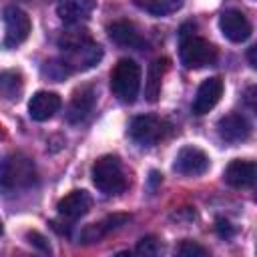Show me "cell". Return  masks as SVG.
<instances>
[{
	"label": "cell",
	"mask_w": 257,
	"mask_h": 257,
	"mask_svg": "<svg viewBox=\"0 0 257 257\" xmlns=\"http://www.w3.org/2000/svg\"><path fill=\"white\" fill-rule=\"evenodd\" d=\"M217 133L223 141L227 143H241V141H247L249 135H251V124L249 120L239 114V112H229L225 116L219 118L217 122Z\"/></svg>",
	"instance_id": "obj_10"
},
{
	"label": "cell",
	"mask_w": 257,
	"mask_h": 257,
	"mask_svg": "<svg viewBox=\"0 0 257 257\" xmlns=\"http://www.w3.org/2000/svg\"><path fill=\"white\" fill-rule=\"evenodd\" d=\"M217 60V48L195 34H187L181 38V62L187 68H203Z\"/></svg>",
	"instance_id": "obj_4"
},
{
	"label": "cell",
	"mask_w": 257,
	"mask_h": 257,
	"mask_svg": "<svg viewBox=\"0 0 257 257\" xmlns=\"http://www.w3.org/2000/svg\"><path fill=\"white\" fill-rule=\"evenodd\" d=\"M223 94V80L219 76H211L201 82L197 96L193 100V112L195 114H207L221 98Z\"/></svg>",
	"instance_id": "obj_12"
},
{
	"label": "cell",
	"mask_w": 257,
	"mask_h": 257,
	"mask_svg": "<svg viewBox=\"0 0 257 257\" xmlns=\"http://www.w3.org/2000/svg\"><path fill=\"white\" fill-rule=\"evenodd\" d=\"M141 88V66L133 58H120L110 72V90L122 102H135Z\"/></svg>",
	"instance_id": "obj_2"
},
{
	"label": "cell",
	"mask_w": 257,
	"mask_h": 257,
	"mask_svg": "<svg viewBox=\"0 0 257 257\" xmlns=\"http://www.w3.org/2000/svg\"><path fill=\"white\" fill-rule=\"evenodd\" d=\"M62 100L56 92H48V90H38L32 94L30 102H28V112L34 120L42 122L48 120L50 116H54V112L60 108Z\"/></svg>",
	"instance_id": "obj_14"
},
{
	"label": "cell",
	"mask_w": 257,
	"mask_h": 257,
	"mask_svg": "<svg viewBox=\"0 0 257 257\" xmlns=\"http://www.w3.org/2000/svg\"><path fill=\"white\" fill-rule=\"evenodd\" d=\"M26 239H28V243L32 245V247H36V249H40L42 253H50V245H48V241L40 235V233H36V231H30L28 235H26Z\"/></svg>",
	"instance_id": "obj_26"
},
{
	"label": "cell",
	"mask_w": 257,
	"mask_h": 257,
	"mask_svg": "<svg viewBox=\"0 0 257 257\" xmlns=\"http://www.w3.org/2000/svg\"><path fill=\"white\" fill-rule=\"evenodd\" d=\"M249 62H251V66H253V68L257 66V62H255V46H251V48H249Z\"/></svg>",
	"instance_id": "obj_28"
},
{
	"label": "cell",
	"mask_w": 257,
	"mask_h": 257,
	"mask_svg": "<svg viewBox=\"0 0 257 257\" xmlns=\"http://www.w3.org/2000/svg\"><path fill=\"white\" fill-rule=\"evenodd\" d=\"M173 169L179 175H185V177H199V175L207 173V169H209V157L199 147L187 145V147H183L177 153Z\"/></svg>",
	"instance_id": "obj_6"
},
{
	"label": "cell",
	"mask_w": 257,
	"mask_h": 257,
	"mask_svg": "<svg viewBox=\"0 0 257 257\" xmlns=\"http://www.w3.org/2000/svg\"><path fill=\"white\" fill-rule=\"evenodd\" d=\"M90 40L92 38H90V34H88L86 28H80L78 24H70V28H66V30L60 32L56 44H58V48L62 52H70V50H76V48L88 44Z\"/></svg>",
	"instance_id": "obj_19"
},
{
	"label": "cell",
	"mask_w": 257,
	"mask_h": 257,
	"mask_svg": "<svg viewBox=\"0 0 257 257\" xmlns=\"http://www.w3.org/2000/svg\"><path fill=\"white\" fill-rule=\"evenodd\" d=\"M128 133H131V139L141 147H153L163 137V122L153 114H141L133 118Z\"/></svg>",
	"instance_id": "obj_7"
},
{
	"label": "cell",
	"mask_w": 257,
	"mask_h": 257,
	"mask_svg": "<svg viewBox=\"0 0 257 257\" xmlns=\"http://www.w3.org/2000/svg\"><path fill=\"white\" fill-rule=\"evenodd\" d=\"M0 235H2V221H0Z\"/></svg>",
	"instance_id": "obj_29"
},
{
	"label": "cell",
	"mask_w": 257,
	"mask_h": 257,
	"mask_svg": "<svg viewBox=\"0 0 257 257\" xmlns=\"http://www.w3.org/2000/svg\"><path fill=\"white\" fill-rule=\"evenodd\" d=\"M219 28L231 42H245L251 36V22L239 10H227L219 18Z\"/></svg>",
	"instance_id": "obj_9"
},
{
	"label": "cell",
	"mask_w": 257,
	"mask_h": 257,
	"mask_svg": "<svg viewBox=\"0 0 257 257\" xmlns=\"http://www.w3.org/2000/svg\"><path fill=\"white\" fill-rule=\"evenodd\" d=\"M42 72H44L48 78H52V80H60V78H64L66 74H70V70L66 68V64H64L62 60H50V62H46L44 68H42Z\"/></svg>",
	"instance_id": "obj_22"
},
{
	"label": "cell",
	"mask_w": 257,
	"mask_h": 257,
	"mask_svg": "<svg viewBox=\"0 0 257 257\" xmlns=\"http://www.w3.org/2000/svg\"><path fill=\"white\" fill-rule=\"evenodd\" d=\"M92 205V197L86 193V191H70L68 195H64L60 201H58V215L66 221H74V219H80L82 215L88 213Z\"/></svg>",
	"instance_id": "obj_13"
},
{
	"label": "cell",
	"mask_w": 257,
	"mask_h": 257,
	"mask_svg": "<svg viewBox=\"0 0 257 257\" xmlns=\"http://www.w3.org/2000/svg\"><path fill=\"white\" fill-rule=\"evenodd\" d=\"M177 253L183 255V257H205V255H207V249L201 247L199 243L187 239V241H183V243L177 247Z\"/></svg>",
	"instance_id": "obj_23"
},
{
	"label": "cell",
	"mask_w": 257,
	"mask_h": 257,
	"mask_svg": "<svg viewBox=\"0 0 257 257\" xmlns=\"http://www.w3.org/2000/svg\"><path fill=\"white\" fill-rule=\"evenodd\" d=\"M137 253L139 255H157L159 253V241L153 235L143 237L139 241V245H137Z\"/></svg>",
	"instance_id": "obj_25"
},
{
	"label": "cell",
	"mask_w": 257,
	"mask_h": 257,
	"mask_svg": "<svg viewBox=\"0 0 257 257\" xmlns=\"http://www.w3.org/2000/svg\"><path fill=\"white\" fill-rule=\"evenodd\" d=\"M36 183V167L22 153H12L0 163V193H18Z\"/></svg>",
	"instance_id": "obj_1"
},
{
	"label": "cell",
	"mask_w": 257,
	"mask_h": 257,
	"mask_svg": "<svg viewBox=\"0 0 257 257\" xmlns=\"http://www.w3.org/2000/svg\"><path fill=\"white\" fill-rule=\"evenodd\" d=\"M128 221V215H110V217H106L104 221H100L98 223V227H100V231H102V235H106V233H110V231H114V229H118L120 225H124Z\"/></svg>",
	"instance_id": "obj_24"
},
{
	"label": "cell",
	"mask_w": 257,
	"mask_h": 257,
	"mask_svg": "<svg viewBox=\"0 0 257 257\" xmlns=\"http://www.w3.org/2000/svg\"><path fill=\"white\" fill-rule=\"evenodd\" d=\"M141 10L155 14V16H165L171 12H177L183 6V0H133Z\"/></svg>",
	"instance_id": "obj_21"
},
{
	"label": "cell",
	"mask_w": 257,
	"mask_h": 257,
	"mask_svg": "<svg viewBox=\"0 0 257 257\" xmlns=\"http://www.w3.org/2000/svg\"><path fill=\"white\" fill-rule=\"evenodd\" d=\"M94 102H96V90H94V86L84 84V86L76 88L74 94H72V100L68 104V112H66L68 122H72V124L82 122L90 114Z\"/></svg>",
	"instance_id": "obj_11"
},
{
	"label": "cell",
	"mask_w": 257,
	"mask_h": 257,
	"mask_svg": "<svg viewBox=\"0 0 257 257\" xmlns=\"http://www.w3.org/2000/svg\"><path fill=\"white\" fill-rule=\"evenodd\" d=\"M167 58H155L151 64H149V70H147V80H145V96L149 102H157L159 100V94H161V82H163V76H165V70H167Z\"/></svg>",
	"instance_id": "obj_18"
},
{
	"label": "cell",
	"mask_w": 257,
	"mask_h": 257,
	"mask_svg": "<svg viewBox=\"0 0 257 257\" xmlns=\"http://www.w3.org/2000/svg\"><path fill=\"white\" fill-rule=\"evenodd\" d=\"M94 6H96L94 0H58L56 14L66 24H80L92 14Z\"/></svg>",
	"instance_id": "obj_16"
},
{
	"label": "cell",
	"mask_w": 257,
	"mask_h": 257,
	"mask_svg": "<svg viewBox=\"0 0 257 257\" xmlns=\"http://www.w3.org/2000/svg\"><path fill=\"white\" fill-rule=\"evenodd\" d=\"M24 88V78L18 70L6 68L0 70V98L6 100H18Z\"/></svg>",
	"instance_id": "obj_20"
},
{
	"label": "cell",
	"mask_w": 257,
	"mask_h": 257,
	"mask_svg": "<svg viewBox=\"0 0 257 257\" xmlns=\"http://www.w3.org/2000/svg\"><path fill=\"white\" fill-rule=\"evenodd\" d=\"M255 173H257V169H255V163L253 161L235 159L225 169V181L233 189H247V187H253Z\"/></svg>",
	"instance_id": "obj_15"
},
{
	"label": "cell",
	"mask_w": 257,
	"mask_h": 257,
	"mask_svg": "<svg viewBox=\"0 0 257 257\" xmlns=\"http://www.w3.org/2000/svg\"><path fill=\"white\" fill-rule=\"evenodd\" d=\"M100 58H102V48H100V44H96L92 40L76 50L62 52V62L66 64V68L70 72L72 70H88L94 64H98Z\"/></svg>",
	"instance_id": "obj_8"
},
{
	"label": "cell",
	"mask_w": 257,
	"mask_h": 257,
	"mask_svg": "<svg viewBox=\"0 0 257 257\" xmlns=\"http://www.w3.org/2000/svg\"><path fill=\"white\" fill-rule=\"evenodd\" d=\"M217 231H219V235H221V237H229V235L233 233V229L229 227V223H227V221H223V219H219V221H217Z\"/></svg>",
	"instance_id": "obj_27"
},
{
	"label": "cell",
	"mask_w": 257,
	"mask_h": 257,
	"mask_svg": "<svg viewBox=\"0 0 257 257\" xmlns=\"http://www.w3.org/2000/svg\"><path fill=\"white\" fill-rule=\"evenodd\" d=\"M108 36L118 46H126V48H141V46H145V40L139 34V30L135 28V24H131L126 20L112 22L108 26Z\"/></svg>",
	"instance_id": "obj_17"
},
{
	"label": "cell",
	"mask_w": 257,
	"mask_h": 257,
	"mask_svg": "<svg viewBox=\"0 0 257 257\" xmlns=\"http://www.w3.org/2000/svg\"><path fill=\"white\" fill-rule=\"evenodd\" d=\"M92 183L104 195H116L126 189V179L118 157L104 155L92 165Z\"/></svg>",
	"instance_id": "obj_3"
},
{
	"label": "cell",
	"mask_w": 257,
	"mask_h": 257,
	"mask_svg": "<svg viewBox=\"0 0 257 257\" xmlns=\"http://www.w3.org/2000/svg\"><path fill=\"white\" fill-rule=\"evenodd\" d=\"M4 26H6V36H4L6 48H14V46L22 44L28 38L30 28H32L28 14L16 6L4 8Z\"/></svg>",
	"instance_id": "obj_5"
}]
</instances>
